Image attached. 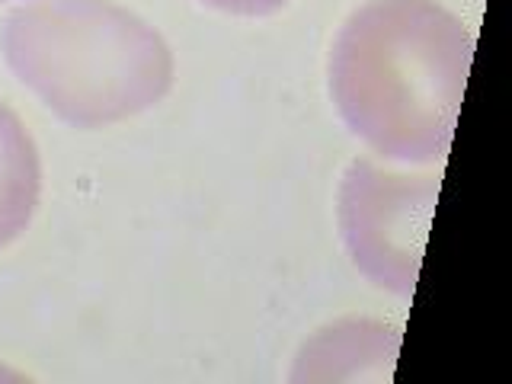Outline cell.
<instances>
[{
    "mask_svg": "<svg viewBox=\"0 0 512 384\" xmlns=\"http://www.w3.org/2000/svg\"><path fill=\"white\" fill-rule=\"evenodd\" d=\"M199 4L228 16H250V20H256V16H272L285 10L292 0H199Z\"/></svg>",
    "mask_w": 512,
    "mask_h": 384,
    "instance_id": "obj_6",
    "label": "cell"
},
{
    "mask_svg": "<svg viewBox=\"0 0 512 384\" xmlns=\"http://www.w3.org/2000/svg\"><path fill=\"white\" fill-rule=\"evenodd\" d=\"M474 48L439 0H362L330 42L333 109L375 157L436 167L452 151Z\"/></svg>",
    "mask_w": 512,
    "mask_h": 384,
    "instance_id": "obj_1",
    "label": "cell"
},
{
    "mask_svg": "<svg viewBox=\"0 0 512 384\" xmlns=\"http://www.w3.org/2000/svg\"><path fill=\"white\" fill-rule=\"evenodd\" d=\"M42 154L23 116L0 100V250L20 240L42 202Z\"/></svg>",
    "mask_w": 512,
    "mask_h": 384,
    "instance_id": "obj_5",
    "label": "cell"
},
{
    "mask_svg": "<svg viewBox=\"0 0 512 384\" xmlns=\"http://www.w3.org/2000/svg\"><path fill=\"white\" fill-rule=\"evenodd\" d=\"M439 173L397 170L381 157H352L336 189V228L365 282L410 298L420 282Z\"/></svg>",
    "mask_w": 512,
    "mask_h": 384,
    "instance_id": "obj_3",
    "label": "cell"
},
{
    "mask_svg": "<svg viewBox=\"0 0 512 384\" xmlns=\"http://www.w3.org/2000/svg\"><path fill=\"white\" fill-rule=\"evenodd\" d=\"M10 74L74 128H109L164 103L170 42L119 0H23L0 29Z\"/></svg>",
    "mask_w": 512,
    "mask_h": 384,
    "instance_id": "obj_2",
    "label": "cell"
},
{
    "mask_svg": "<svg viewBox=\"0 0 512 384\" xmlns=\"http://www.w3.org/2000/svg\"><path fill=\"white\" fill-rule=\"evenodd\" d=\"M397 324L378 317H336L304 336L288 381L292 384H388L400 352Z\"/></svg>",
    "mask_w": 512,
    "mask_h": 384,
    "instance_id": "obj_4",
    "label": "cell"
}]
</instances>
